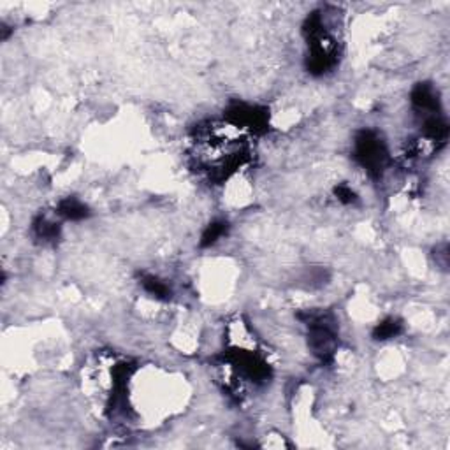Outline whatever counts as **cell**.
Masks as SVG:
<instances>
[{
    "instance_id": "2",
    "label": "cell",
    "mask_w": 450,
    "mask_h": 450,
    "mask_svg": "<svg viewBox=\"0 0 450 450\" xmlns=\"http://www.w3.org/2000/svg\"><path fill=\"white\" fill-rule=\"evenodd\" d=\"M354 161L371 178H380L390 162L386 141L375 130H359L354 141Z\"/></svg>"
},
{
    "instance_id": "1",
    "label": "cell",
    "mask_w": 450,
    "mask_h": 450,
    "mask_svg": "<svg viewBox=\"0 0 450 450\" xmlns=\"http://www.w3.org/2000/svg\"><path fill=\"white\" fill-rule=\"evenodd\" d=\"M297 317L308 325V345L315 357L331 362L338 347V324L329 311H306Z\"/></svg>"
},
{
    "instance_id": "7",
    "label": "cell",
    "mask_w": 450,
    "mask_h": 450,
    "mask_svg": "<svg viewBox=\"0 0 450 450\" xmlns=\"http://www.w3.org/2000/svg\"><path fill=\"white\" fill-rule=\"evenodd\" d=\"M32 231L34 236L39 241H43V243H55L60 238V225L48 220L44 214H39V217L34 218Z\"/></svg>"
},
{
    "instance_id": "9",
    "label": "cell",
    "mask_w": 450,
    "mask_h": 450,
    "mask_svg": "<svg viewBox=\"0 0 450 450\" xmlns=\"http://www.w3.org/2000/svg\"><path fill=\"white\" fill-rule=\"evenodd\" d=\"M227 231H229V221L221 220V218L213 220L210 225H207L206 229H204L199 245L203 248L213 247L214 243H218V240H221V238L227 234Z\"/></svg>"
},
{
    "instance_id": "11",
    "label": "cell",
    "mask_w": 450,
    "mask_h": 450,
    "mask_svg": "<svg viewBox=\"0 0 450 450\" xmlns=\"http://www.w3.org/2000/svg\"><path fill=\"white\" fill-rule=\"evenodd\" d=\"M334 196L336 199L343 204H354L357 203V193L350 189L348 185H338L334 186Z\"/></svg>"
},
{
    "instance_id": "10",
    "label": "cell",
    "mask_w": 450,
    "mask_h": 450,
    "mask_svg": "<svg viewBox=\"0 0 450 450\" xmlns=\"http://www.w3.org/2000/svg\"><path fill=\"white\" fill-rule=\"evenodd\" d=\"M141 285H143V289L146 290L150 296L157 297V299L168 301L171 299L172 296L171 289H169L162 280H158L157 276L154 275H141Z\"/></svg>"
},
{
    "instance_id": "4",
    "label": "cell",
    "mask_w": 450,
    "mask_h": 450,
    "mask_svg": "<svg viewBox=\"0 0 450 450\" xmlns=\"http://www.w3.org/2000/svg\"><path fill=\"white\" fill-rule=\"evenodd\" d=\"M410 100L415 106V109L424 111L425 116L439 115V111H442L438 92H436L431 83H417L411 90Z\"/></svg>"
},
{
    "instance_id": "5",
    "label": "cell",
    "mask_w": 450,
    "mask_h": 450,
    "mask_svg": "<svg viewBox=\"0 0 450 450\" xmlns=\"http://www.w3.org/2000/svg\"><path fill=\"white\" fill-rule=\"evenodd\" d=\"M422 134H424L425 139L445 144L446 137H449V123L442 118V115L425 116L424 125H422Z\"/></svg>"
},
{
    "instance_id": "3",
    "label": "cell",
    "mask_w": 450,
    "mask_h": 450,
    "mask_svg": "<svg viewBox=\"0 0 450 450\" xmlns=\"http://www.w3.org/2000/svg\"><path fill=\"white\" fill-rule=\"evenodd\" d=\"M225 118L233 127L250 129L252 132L262 134L268 130L269 111L261 106H250L245 102H234L225 111Z\"/></svg>"
},
{
    "instance_id": "6",
    "label": "cell",
    "mask_w": 450,
    "mask_h": 450,
    "mask_svg": "<svg viewBox=\"0 0 450 450\" xmlns=\"http://www.w3.org/2000/svg\"><path fill=\"white\" fill-rule=\"evenodd\" d=\"M57 213L65 220L79 221L90 217V207L79 199H76V197H65L58 203Z\"/></svg>"
},
{
    "instance_id": "8",
    "label": "cell",
    "mask_w": 450,
    "mask_h": 450,
    "mask_svg": "<svg viewBox=\"0 0 450 450\" xmlns=\"http://www.w3.org/2000/svg\"><path fill=\"white\" fill-rule=\"evenodd\" d=\"M401 332H403V322H401L400 318L387 317L375 325V329H373V340L376 341L393 340V338L400 336Z\"/></svg>"
}]
</instances>
